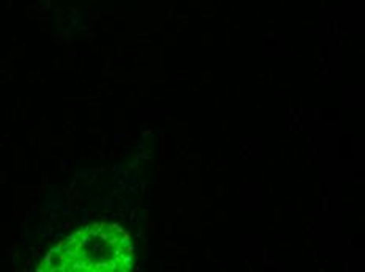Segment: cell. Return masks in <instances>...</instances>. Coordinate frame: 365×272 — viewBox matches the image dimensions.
Returning <instances> with one entry per match:
<instances>
[{
  "instance_id": "1",
  "label": "cell",
  "mask_w": 365,
  "mask_h": 272,
  "mask_svg": "<svg viewBox=\"0 0 365 272\" xmlns=\"http://www.w3.org/2000/svg\"><path fill=\"white\" fill-rule=\"evenodd\" d=\"M131 236L117 224L100 222L82 229L51 249L36 271L126 272L133 268Z\"/></svg>"
}]
</instances>
